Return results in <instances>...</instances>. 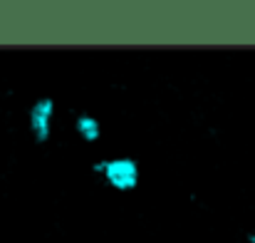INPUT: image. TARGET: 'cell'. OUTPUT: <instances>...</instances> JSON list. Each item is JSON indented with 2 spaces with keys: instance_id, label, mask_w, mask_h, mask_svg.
I'll list each match as a JSON object with an SVG mask.
<instances>
[{
  "instance_id": "obj_1",
  "label": "cell",
  "mask_w": 255,
  "mask_h": 243,
  "mask_svg": "<svg viewBox=\"0 0 255 243\" xmlns=\"http://www.w3.org/2000/svg\"><path fill=\"white\" fill-rule=\"evenodd\" d=\"M97 174L104 176V181L114 191H131L139 186V162L131 157H114L94 166Z\"/></svg>"
},
{
  "instance_id": "obj_2",
  "label": "cell",
  "mask_w": 255,
  "mask_h": 243,
  "mask_svg": "<svg viewBox=\"0 0 255 243\" xmlns=\"http://www.w3.org/2000/svg\"><path fill=\"white\" fill-rule=\"evenodd\" d=\"M52 119H55V99L52 97H40L32 102L27 112V124L30 134L35 137L37 144H45L52 134Z\"/></svg>"
},
{
  "instance_id": "obj_3",
  "label": "cell",
  "mask_w": 255,
  "mask_h": 243,
  "mask_svg": "<svg viewBox=\"0 0 255 243\" xmlns=\"http://www.w3.org/2000/svg\"><path fill=\"white\" fill-rule=\"evenodd\" d=\"M75 132H77V137L82 139V142H99V137H102V122L94 117V114H89V112H80V114H75Z\"/></svg>"
},
{
  "instance_id": "obj_4",
  "label": "cell",
  "mask_w": 255,
  "mask_h": 243,
  "mask_svg": "<svg viewBox=\"0 0 255 243\" xmlns=\"http://www.w3.org/2000/svg\"><path fill=\"white\" fill-rule=\"evenodd\" d=\"M251 243H255V234H253V236H251Z\"/></svg>"
}]
</instances>
